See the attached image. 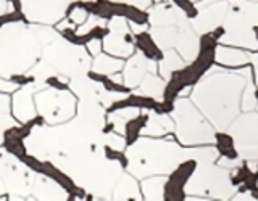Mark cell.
I'll use <instances>...</instances> for the list:
<instances>
[{
	"label": "cell",
	"mask_w": 258,
	"mask_h": 201,
	"mask_svg": "<svg viewBox=\"0 0 258 201\" xmlns=\"http://www.w3.org/2000/svg\"><path fill=\"white\" fill-rule=\"evenodd\" d=\"M36 110L39 116H42L45 124H60L67 123L76 115L78 100L70 88L67 90H37L34 96Z\"/></svg>",
	"instance_id": "cell-1"
},
{
	"label": "cell",
	"mask_w": 258,
	"mask_h": 201,
	"mask_svg": "<svg viewBox=\"0 0 258 201\" xmlns=\"http://www.w3.org/2000/svg\"><path fill=\"white\" fill-rule=\"evenodd\" d=\"M0 177L4 179V185H7L8 196L20 199L32 191L36 174L24 166L21 159L10 155L2 147L0 148Z\"/></svg>",
	"instance_id": "cell-2"
},
{
	"label": "cell",
	"mask_w": 258,
	"mask_h": 201,
	"mask_svg": "<svg viewBox=\"0 0 258 201\" xmlns=\"http://www.w3.org/2000/svg\"><path fill=\"white\" fill-rule=\"evenodd\" d=\"M108 32L102 39L103 52L118 58H126L134 48V34L129 28V23L121 16H113L107 21Z\"/></svg>",
	"instance_id": "cell-3"
},
{
	"label": "cell",
	"mask_w": 258,
	"mask_h": 201,
	"mask_svg": "<svg viewBox=\"0 0 258 201\" xmlns=\"http://www.w3.org/2000/svg\"><path fill=\"white\" fill-rule=\"evenodd\" d=\"M197 169L196 159H187L177 166L168 180L163 183V199L166 201H182L185 199V183L190 180Z\"/></svg>",
	"instance_id": "cell-4"
},
{
	"label": "cell",
	"mask_w": 258,
	"mask_h": 201,
	"mask_svg": "<svg viewBox=\"0 0 258 201\" xmlns=\"http://www.w3.org/2000/svg\"><path fill=\"white\" fill-rule=\"evenodd\" d=\"M44 85L39 82H31V84L20 85L15 90L12 100V110H13V116L18 123H26V121L37 116L34 95Z\"/></svg>",
	"instance_id": "cell-5"
},
{
	"label": "cell",
	"mask_w": 258,
	"mask_h": 201,
	"mask_svg": "<svg viewBox=\"0 0 258 201\" xmlns=\"http://www.w3.org/2000/svg\"><path fill=\"white\" fill-rule=\"evenodd\" d=\"M31 193L36 199H68V193L61 185L44 174H36Z\"/></svg>",
	"instance_id": "cell-6"
},
{
	"label": "cell",
	"mask_w": 258,
	"mask_h": 201,
	"mask_svg": "<svg viewBox=\"0 0 258 201\" xmlns=\"http://www.w3.org/2000/svg\"><path fill=\"white\" fill-rule=\"evenodd\" d=\"M134 45L137 47V50L141 52L142 56H145L149 61H161L163 60V50L158 47V44L155 42V39L152 37L150 32L142 31L134 34Z\"/></svg>",
	"instance_id": "cell-7"
},
{
	"label": "cell",
	"mask_w": 258,
	"mask_h": 201,
	"mask_svg": "<svg viewBox=\"0 0 258 201\" xmlns=\"http://www.w3.org/2000/svg\"><path fill=\"white\" fill-rule=\"evenodd\" d=\"M216 47H218V40L212 36V32H208V34H204V36L200 37L199 55H197V58L194 60V61H196L205 72L215 64Z\"/></svg>",
	"instance_id": "cell-8"
},
{
	"label": "cell",
	"mask_w": 258,
	"mask_h": 201,
	"mask_svg": "<svg viewBox=\"0 0 258 201\" xmlns=\"http://www.w3.org/2000/svg\"><path fill=\"white\" fill-rule=\"evenodd\" d=\"M124 66V61L121 58H116L107 52H100L99 55L94 56V60L91 63V69L100 72V74L105 76H111V74H116V72H121Z\"/></svg>",
	"instance_id": "cell-9"
},
{
	"label": "cell",
	"mask_w": 258,
	"mask_h": 201,
	"mask_svg": "<svg viewBox=\"0 0 258 201\" xmlns=\"http://www.w3.org/2000/svg\"><path fill=\"white\" fill-rule=\"evenodd\" d=\"M147 123H149V113L147 111L139 113L137 116H134V118L126 121L123 137H124L127 147L139 140V137L142 135V132H144L145 126H147Z\"/></svg>",
	"instance_id": "cell-10"
},
{
	"label": "cell",
	"mask_w": 258,
	"mask_h": 201,
	"mask_svg": "<svg viewBox=\"0 0 258 201\" xmlns=\"http://www.w3.org/2000/svg\"><path fill=\"white\" fill-rule=\"evenodd\" d=\"M20 124L12 115V98L5 92H0V143L4 140L7 129Z\"/></svg>",
	"instance_id": "cell-11"
},
{
	"label": "cell",
	"mask_w": 258,
	"mask_h": 201,
	"mask_svg": "<svg viewBox=\"0 0 258 201\" xmlns=\"http://www.w3.org/2000/svg\"><path fill=\"white\" fill-rule=\"evenodd\" d=\"M144 58L145 56H142V55H136L131 61H127L126 66H123V80L129 88H133L139 84L141 76L144 72V69H142Z\"/></svg>",
	"instance_id": "cell-12"
},
{
	"label": "cell",
	"mask_w": 258,
	"mask_h": 201,
	"mask_svg": "<svg viewBox=\"0 0 258 201\" xmlns=\"http://www.w3.org/2000/svg\"><path fill=\"white\" fill-rule=\"evenodd\" d=\"M215 142H216V150L223 158L231 159V161L239 158V153L236 147H234V139L229 134H224V132L215 134Z\"/></svg>",
	"instance_id": "cell-13"
},
{
	"label": "cell",
	"mask_w": 258,
	"mask_h": 201,
	"mask_svg": "<svg viewBox=\"0 0 258 201\" xmlns=\"http://www.w3.org/2000/svg\"><path fill=\"white\" fill-rule=\"evenodd\" d=\"M113 199H139V191L136 188V182L129 175H123L118 187L113 191Z\"/></svg>",
	"instance_id": "cell-14"
},
{
	"label": "cell",
	"mask_w": 258,
	"mask_h": 201,
	"mask_svg": "<svg viewBox=\"0 0 258 201\" xmlns=\"http://www.w3.org/2000/svg\"><path fill=\"white\" fill-rule=\"evenodd\" d=\"M44 85L48 88H55V90H67V88H70V79L60 74V72H53V74L44 79Z\"/></svg>",
	"instance_id": "cell-15"
},
{
	"label": "cell",
	"mask_w": 258,
	"mask_h": 201,
	"mask_svg": "<svg viewBox=\"0 0 258 201\" xmlns=\"http://www.w3.org/2000/svg\"><path fill=\"white\" fill-rule=\"evenodd\" d=\"M103 145H108L110 148H115V150H121L124 151L126 150V140L124 137L121 134L116 132H108V134H103Z\"/></svg>",
	"instance_id": "cell-16"
},
{
	"label": "cell",
	"mask_w": 258,
	"mask_h": 201,
	"mask_svg": "<svg viewBox=\"0 0 258 201\" xmlns=\"http://www.w3.org/2000/svg\"><path fill=\"white\" fill-rule=\"evenodd\" d=\"M171 2L179 8V10L187 16V18H197L199 16V10L197 7L194 5L190 0H171Z\"/></svg>",
	"instance_id": "cell-17"
},
{
	"label": "cell",
	"mask_w": 258,
	"mask_h": 201,
	"mask_svg": "<svg viewBox=\"0 0 258 201\" xmlns=\"http://www.w3.org/2000/svg\"><path fill=\"white\" fill-rule=\"evenodd\" d=\"M84 48L87 50V53L91 55L92 58H94L95 55H99V53L103 50V47H102V40H100V39H91V40H89V42L84 45Z\"/></svg>",
	"instance_id": "cell-18"
},
{
	"label": "cell",
	"mask_w": 258,
	"mask_h": 201,
	"mask_svg": "<svg viewBox=\"0 0 258 201\" xmlns=\"http://www.w3.org/2000/svg\"><path fill=\"white\" fill-rule=\"evenodd\" d=\"M16 88H18V85H16L12 79H7V77L0 76V92L10 93V92H15Z\"/></svg>",
	"instance_id": "cell-19"
},
{
	"label": "cell",
	"mask_w": 258,
	"mask_h": 201,
	"mask_svg": "<svg viewBox=\"0 0 258 201\" xmlns=\"http://www.w3.org/2000/svg\"><path fill=\"white\" fill-rule=\"evenodd\" d=\"M224 32H226V31H224V28H223V26H220V28H216L215 31H212V36H213L216 40H220V39L224 36Z\"/></svg>",
	"instance_id": "cell-20"
},
{
	"label": "cell",
	"mask_w": 258,
	"mask_h": 201,
	"mask_svg": "<svg viewBox=\"0 0 258 201\" xmlns=\"http://www.w3.org/2000/svg\"><path fill=\"white\" fill-rule=\"evenodd\" d=\"M12 8H10V4L7 2V0H0V15H4L7 12H10Z\"/></svg>",
	"instance_id": "cell-21"
},
{
	"label": "cell",
	"mask_w": 258,
	"mask_h": 201,
	"mask_svg": "<svg viewBox=\"0 0 258 201\" xmlns=\"http://www.w3.org/2000/svg\"><path fill=\"white\" fill-rule=\"evenodd\" d=\"M5 193H7V188L4 187V180H2V177H0V196L5 195Z\"/></svg>",
	"instance_id": "cell-22"
},
{
	"label": "cell",
	"mask_w": 258,
	"mask_h": 201,
	"mask_svg": "<svg viewBox=\"0 0 258 201\" xmlns=\"http://www.w3.org/2000/svg\"><path fill=\"white\" fill-rule=\"evenodd\" d=\"M250 193H252V196H253L255 199H258V187H256V188H253Z\"/></svg>",
	"instance_id": "cell-23"
},
{
	"label": "cell",
	"mask_w": 258,
	"mask_h": 201,
	"mask_svg": "<svg viewBox=\"0 0 258 201\" xmlns=\"http://www.w3.org/2000/svg\"><path fill=\"white\" fill-rule=\"evenodd\" d=\"M253 32H255V37H256V40H258V28H253Z\"/></svg>",
	"instance_id": "cell-24"
},
{
	"label": "cell",
	"mask_w": 258,
	"mask_h": 201,
	"mask_svg": "<svg viewBox=\"0 0 258 201\" xmlns=\"http://www.w3.org/2000/svg\"><path fill=\"white\" fill-rule=\"evenodd\" d=\"M255 98L258 100V90H255Z\"/></svg>",
	"instance_id": "cell-25"
},
{
	"label": "cell",
	"mask_w": 258,
	"mask_h": 201,
	"mask_svg": "<svg viewBox=\"0 0 258 201\" xmlns=\"http://www.w3.org/2000/svg\"><path fill=\"white\" fill-rule=\"evenodd\" d=\"M256 171H258V169H256Z\"/></svg>",
	"instance_id": "cell-26"
}]
</instances>
